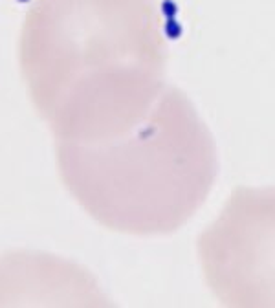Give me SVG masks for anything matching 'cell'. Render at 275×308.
I'll use <instances>...</instances> for the list:
<instances>
[{
  "label": "cell",
  "mask_w": 275,
  "mask_h": 308,
  "mask_svg": "<svg viewBox=\"0 0 275 308\" xmlns=\"http://www.w3.org/2000/svg\"><path fill=\"white\" fill-rule=\"evenodd\" d=\"M158 0H33L19 70L54 143H94L143 120L167 86Z\"/></svg>",
  "instance_id": "obj_1"
},
{
  "label": "cell",
  "mask_w": 275,
  "mask_h": 308,
  "mask_svg": "<svg viewBox=\"0 0 275 308\" xmlns=\"http://www.w3.org/2000/svg\"><path fill=\"white\" fill-rule=\"evenodd\" d=\"M54 147L59 178L77 205L101 227L130 237L178 231L206 204L218 176L213 134L173 84L127 132Z\"/></svg>",
  "instance_id": "obj_2"
},
{
  "label": "cell",
  "mask_w": 275,
  "mask_h": 308,
  "mask_svg": "<svg viewBox=\"0 0 275 308\" xmlns=\"http://www.w3.org/2000/svg\"><path fill=\"white\" fill-rule=\"evenodd\" d=\"M196 253L222 307L275 308V185L233 189L198 235Z\"/></svg>",
  "instance_id": "obj_3"
},
{
  "label": "cell",
  "mask_w": 275,
  "mask_h": 308,
  "mask_svg": "<svg viewBox=\"0 0 275 308\" xmlns=\"http://www.w3.org/2000/svg\"><path fill=\"white\" fill-rule=\"evenodd\" d=\"M90 270L64 257L19 249L0 255V307H108Z\"/></svg>",
  "instance_id": "obj_4"
}]
</instances>
